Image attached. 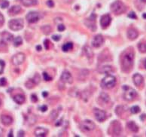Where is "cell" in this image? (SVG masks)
Masks as SVG:
<instances>
[{
	"mask_svg": "<svg viewBox=\"0 0 146 137\" xmlns=\"http://www.w3.org/2000/svg\"><path fill=\"white\" fill-rule=\"evenodd\" d=\"M24 25L23 20L22 19H13L8 23V26L13 31H18L23 29Z\"/></svg>",
	"mask_w": 146,
	"mask_h": 137,
	"instance_id": "4",
	"label": "cell"
},
{
	"mask_svg": "<svg viewBox=\"0 0 146 137\" xmlns=\"http://www.w3.org/2000/svg\"><path fill=\"white\" fill-rule=\"evenodd\" d=\"M130 111L133 114H137L140 112V108L137 105H135V106H133L131 108H130Z\"/></svg>",
	"mask_w": 146,
	"mask_h": 137,
	"instance_id": "33",
	"label": "cell"
},
{
	"mask_svg": "<svg viewBox=\"0 0 146 137\" xmlns=\"http://www.w3.org/2000/svg\"><path fill=\"white\" fill-rule=\"evenodd\" d=\"M57 116H58V112H57L56 110H53L52 112H51V119H52V120H55V119L57 117Z\"/></svg>",
	"mask_w": 146,
	"mask_h": 137,
	"instance_id": "36",
	"label": "cell"
},
{
	"mask_svg": "<svg viewBox=\"0 0 146 137\" xmlns=\"http://www.w3.org/2000/svg\"><path fill=\"white\" fill-rule=\"evenodd\" d=\"M128 17H129L130 18H132V19H137V17H136V14H135V12H133V11L130 12V13L128 14Z\"/></svg>",
	"mask_w": 146,
	"mask_h": 137,
	"instance_id": "38",
	"label": "cell"
},
{
	"mask_svg": "<svg viewBox=\"0 0 146 137\" xmlns=\"http://www.w3.org/2000/svg\"><path fill=\"white\" fill-rule=\"evenodd\" d=\"M31 97H32V102L35 103V102L38 101V98H37V96H36V95L32 94Z\"/></svg>",
	"mask_w": 146,
	"mask_h": 137,
	"instance_id": "44",
	"label": "cell"
},
{
	"mask_svg": "<svg viewBox=\"0 0 146 137\" xmlns=\"http://www.w3.org/2000/svg\"><path fill=\"white\" fill-rule=\"evenodd\" d=\"M111 22H112V17L109 14L103 15L100 20V24H101L102 28L105 29L106 27H108L109 26V24L111 23Z\"/></svg>",
	"mask_w": 146,
	"mask_h": 137,
	"instance_id": "12",
	"label": "cell"
},
{
	"mask_svg": "<svg viewBox=\"0 0 146 137\" xmlns=\"http://www.w3.org/2000/svg\"><path fill=\"white\" fill-rule=\"evenodd\" d=\"M101 84H102V87L104 88H106V89L112 88L116 84V78L115 76L112 75H107L102 80Z\"/></svg>",
	"mask_w": 146,
	"mask_h": 137,
	"instance_id": "2",
	"label": "cell"
},
{
	"mask_svg": "<svg viewBox=\"0 0 146 137\" xmlns=\"http://www.w3.org/2000/svg\"><path fill=\"white\" fill-rule=\"evenodd\" d=\"M102 72L106 74L110 73V72H112V67L110 66H105L102 69Z\"/></svg>",
	"mask_w": 146,
	"mask_h": 137,
	"instance_id": "29",
	"label": "cell"
},
{
	"mask_svg": "<svg viewBox=\"0 0 146 137\" xmlns=\"http://www.w3.org/2000/svg\"><path fill=\"white\" fill-rule=\"evenodd\" d=\"M2 136H3V130H2V128L0 127V137Z\"/></svg>",
	"mask_w": 146,
	"mask_h": 137,
	"instance_id": "50",
	"label": "cell"
},
{
	"mask_svg": "<svg viewBox=\"0 0 146 137\" xmlns=\"http://www.w3.org/2000/svg\"><path fill=\"white\" fill-rule=\"evenodd\" d=\"M14 101L17 104H23L25 102V96L22 94H17L13 97Z\"/></svg>",
	"mask_w": 146,
	"mask_h": 137,
	"instance_id": "21",
	"label": "cell"
},
{
	"mask_svg": "<svg viewBox=\"0 0 146 137\" xmlns=\"http://www.w3.org/2000/svg\"><path fill=\"white\" fill-rule=\"evenodd\" d=\"M94 116L99 122H103L106 119V113L103 110L95 108L94 111Z\"/></svg>",
	"mask_w": 146,
	"mask_h": 137,
	"instance_id": "10",
	"label": "cell"
},
{
	"mask_svg": "<svg viewBox=\"0 0 146 137\" xmlns=\"http://www.w3.org/2000/svg\"><path fill=\"white\" fill-rule=\"evenodd\" d=\"M25 59H26V56L23 53H18L14 55V57L11 59V62L15 66H19L22 63H23V62L25 61Z\"/></svg>",
	"mask_w": 146,
	"mask_h": 137,
	"instance_id": "7",
	"label": "cell"
},
{
	"mask_svg": "<svg viewBox=\"0 0 146 137\" xmlns=\"http://www.w3.org/2000/svg\"><path fill=\"white\" fill-rule=\"evenodd\" d=\"M42 30L45 35H48V34H50L51 32V28L50 26L46 25V26H44L43 27H42Z\"/></svg>",
	"mask_w": 146,
	"mask_h": 137,
	"instance_id": "27",
	"label": "cell"
},
{
	"mask_svg": "<svg viewBox=\"0 0 146 137\" xmlns=\"http://www.w3.org/2000/svg\"><path fill=\"white\" fill-rule=\"evenodd\" d=\"M4 21H5V18L3 15L0 13V25H2L4 23Z\"/></svg>",
	"mask_w": 146,
	"mask_h": 137,
	"instance_id": "45",
	"label": "cell"
},
{
	"mask_svg": "<svg viewBox=\"0 0 146 137\" xmlns=\"http://www.w3.org/2000/svg\"><path fill=\"white\" fill-rule=\"evenodd\" d=\"M8 6H9V2L7 1V0H3V1L1 2V3H0V7H1L2 8H3V9L8 8Z\"/></svg>",
	"mask_w": 146,
	"mask_h": 137,
	"instance_id": "31",
	"label": "cell"
},
{
	"mask_svg": "<svg viewBox=\"0 0 146 137\" xmlns=\"http://www.w3.org/2000/svg\"><path fill=\"white\" fill-rule=\"evenodd\" d=\"M21 3L25 6H31L37 4L36 0H21Z\"/></svg>",
	"mask_w": 146,
	"mask_h": 137,
	"instance_id": "25",
	"label": "cell"
},
{
	"mask_svg": "<svg viewBox=\"0 0 146 137\" xmlns=\"http://www.w3.org/2000/svg\"><path fill=\"white\" fill-rule=\"evenodd\" d=\"M83 51L85 54V56H87L88 58H90V57H93L94 56V52L92 51L91 48L88 46H85L83 48Z\"/></svg>",
	"mask_w": 146,
	"mask_h": 137,
	"instance_id": "23",
	"label": "cell"
},
{
	"mask_svg": "<svg viewBox=\"0 0 146 137\" xmlns=\"http://www.w3.org/2000/svg\"><path fill=\"white\" fill-rule=\"evenodd\" d=\"M124 89H125V92H124V97L126 100L127 101H132L133 99H134V98L136 96V91L133 89V88H130L129 87H124Z\"/></svg>",
	"mask_w": 146,
	"mask_h": 137,
	"instance_id": "5",
	"label": "cell"
},
{
	"mask_svg": "<svg viewBox=\"0 0 146 137\" xmlns=\"http://www.w3.org/2000/svg\"><path fill=\"white\" fill-rule=\"evenodd\" d=\"M1 121L5 126H9L13 122V118L9 115H2L1 116Z\"/></svg>",
	"mask_w": 146,
	"mask_h": 137,
	"instance_id": "17",
	"label": "cell"
},
{
	"mask_svg": "<svg viewBox=\"0 0 146 137\" xmlns=\"http://www.w3.org/2000/svg\"><path fill=\"white\" fill-rule=\"evenodd\" d=\"M126 126L129 128V130H131L132 132L137 133V132L139 131V126H137L136 124V123L133 122V121H130V122H128L127 124H126Z\"/></svg>",
	"mask_w": 146,
	"mask_h": 137,
	"instance_id": "22",
	"label": "cell"
},
{
	"mask_svg": "<svg viewBox=\"0 0 146 137\" xmlns=\"http://www.w3.org/2000/svg\"><path fill=\"white\" fill-rule=\"evenodd\" d=\"M73 48V44L72 42H68V43H66L64 44L62 47V50H63L64 52H68L69 51L72 50Z\"/></svg>",
	"mask_w": 146,
	"mask_h": 137,
	"instance_id": "24",
	"label": "cell"
},
{
	"mask_svg": "<svg viewBox=\"0 0 146 137\" xmlns=\"http://www.w3.org/2000/svg\"><path fill=\"white\" fill-rule=\"evenodd\" d=\"M44 47H45V49L48 50V49H49V45H50V42H49V40H48V39H46V40H44Z\"/></svg>",
	"mask_w": 146,
	"mask_h": 137,
	"instance_id": "39",
	"label": "cell"
},
{
	"mask_svg": "<svg viewBox=\"0 0 146 137\" xmlns=\"http://www.w3.org/2000/svg\"><path fill=\"white\" fill-rule=\"evenodd\" d=\"M6 84H7L6 78H0V86H1V87H4V86H5Z\"/></svg>",
	"mask_w": 146,
	"mask_h": 137,
	"instance_id": "37",
	"label": "cell"
},
{
	"mask_svg": "<svg viewBox=\"0 0 146 137\" xmlns=\"http://www.w3.org/2000/svg\"><path fill=\"white\" fill-rule=\"evenodd\" d=\"M0 105H1V101H0Z\"/></svg>",
	"mask_w": 146,
	"mask_h": 137,
	"instance_id": "56",
	"label": "cell"
},
{
	"mask_svg": "<svg viewBox=\"0 0 146 137\" xmlns=\"http://www.w3.org/2000/svg\"><path fill=\"white\" fill-rule=\"evenodd\" d=\"M39 19H40V14L36 11H30L26 15V20L30 23H36L39 21Z\"/></svg>",
	"mask_w": 146,
	"mask_h": 137,
	"instance_id": "9",
	"label": "cell"
},
{
	"mask_svg": "<svg viewBox=\"0 0 146 137\" xmlns=\"http://www.w3.org/2000/svg\"><path fill=\"white\" fill-rule=\"evenodd\" d=\"M133 82H134V84H136L137 87L142 85V84L143 81H144V78H143V77H142L140 74H138V73L135 74V75H133Z\"/></svg>",
	"mask_w": 146,
	"mask_h": 137,
	"instance_id": "19",
	"label": "cell"
},
{
	"mask_svg": "<svg viewBox=\"0 0 146 137\" xmlns=\"http://www.w3.org/2000/svg\"><path fill=\"white\" fill-rule=\"evenodd\" d=\"M111 10L116 14H121L125 11L126 6L122 2L117 0L111 5Z\"/></svg>",
	"mask_w": 146,
	"mask_h": 137,
	"instance_id": "3",
	"label": "cell"
},
{
	"mask_svg": "<svg viewBox=\"0 0 146 137\" xmlns=\"http://www.w3.org/2000/svg\"><path fill=\"white\" fill-rule=\"evenodd\" d=\"M48 133V130L44 127H37L35 130V136L38 137L45 136Z\"/></svg>",
	"mask_w": 146,
	"mask_h": 137,
	"instance_id": "15",
	"label": "cell"
},
{
	"mask_svg": "<svg viewBox=\"0 0 146 137\" xmlns=\"http://www.w3.org/2000/svg\"><path fill=\"white\" fill-rule=\"evenodd\" d=\"M47 5H48L50 8H53V5H54V3H53V2L52 0H48V1L47 2Z\"/></svg>",
	"mask_w": 146,
	"mask_h": 137,
	"instance_id": "43",
	"label": "cell"
},
{
	"mask_svg": "<svg viewBox=\"0 0 146 137\" xmlns=\"http://www.w3.org/2000/svg\"><path fill=\"white\" fill-rule=\"evenodd\" d=\"M103 43H104V39L103 35L100 34L95 35L94 39L92 40V45L94 48H99L100 46L103 45Z\"/></svg>",
	"mask_w": 146,
	"mask_h": 137,
	"instance_id": "11",
	"label": "cell"
},
{
	"mask_svg": "<svg viewBox=\"0 0 146 137\" xmlns=\"http://www.w3.org/2000/svg\"><path fill=\"white\" fill-rule=\"evenodd\" d=\"M96 14L93 13L90 17L87 19V21H85V24L87 25V26L88 28H90L92 31H96Z\"/></svg>",
	"mask_w": 146,
	"mask_h": 137,
	"instance_id": "8",
	"label": "cell"
},
{
	"mask_svg": "<svg viewBox=\"0 0 146 137\" xmlns=\"http://www.w3.org/2000/svg\"><path fill=\"white\" fill-rule=\"evenodd\" d=\"M0 65L2 66V70L0 71V75L3 72V70H4V67H5V62L3 61V60H0Z\"/></svg>",
	"mask_w": 146,
	"mask_h": 137,
	"instance_id": "42",
	"label": "cell"
},
{
	"mask_svg": "<svg viewBox=\"0 0 146 137\" xmlns=\"http://www.w3.org/2000/svg\"><path fill=\"white\" fill-rule=\"evenodd\" d=\"M21 11V6L19 5H14L10 9L8 10V14L11 16H14L17 15V14H19Z\"/></svg>",
	"mask_w": 146,
	"mask_h": 137,
	"instance_id": "20",
	"label": "cell"
},
{
	"mask_svg": "<svg viewBox=\"0 0 146 137\" xmlns=\"http://www.w3.org/2000/svg\"><path fill=\"white\" fill-rule=\"evenodd\" d=\"M112 133L115 136H120L121 132H122V127L121 125L120 124V123L117 121H113V123L112 124Z\"/></svg>",
	"mask_w": 146,
	"mask_h": 137,
	"instance_id": "13",
	"label": "cell"
},
{
	"mask_svg": "<svg viewBox=\"0 0 146 137\" xmlns=\"http://www.w3.org/2000/svg\"><path fill=\"white\" fill-rule=\"evenodd\" d=\"M138 48L142 53H146V42H140L138 44Z\"/></svg>",
	"mask_w": 146,
	"mask_h": 137,
	"instance_id": "26",
	"label": "cell"
},
{
	"mask_svg": "<svg viewBox=\"0 0 146 137\" xmlns=\"http://www.w3.org/2000/svg\"><path fill=\"white\" fill-rule=\"evenodd\" d=\"M43 78L46 81H51L52 80V78L47 73V72H43Z\"/></svg>",
	"mask_w": 146,
	"mask_h": 137,
	"instance_id": "35",
	"label": "cell"
},
{
	"mask_svg": "<svg viewBox=\"0 0 146 137\" xmlns=\"http://www.w3.org/2000/svg\"><path fill=\"white\" fill-rule=\"evenodd\" d=\"M80 127L83 131L90 132V131L94 130L95 127H96V125L93 121H91L90 120H85V121L81 122Z\"/></svg>",
	"mask_w": 146,
	"mask_h": 137,
	"instance_id": "6",
	"label": "cell"
},
{
	"mask_svg": "<svg viewBox=\"0 0 146 137\" xmlns=\"http://www.w3.org/2000/svg\"><path fill=\"white\" fill-rule=\"evenodd\" d=\"M40 109H41L42 112H46L48 110V107H47V105H42V107L40 108Z\"/></svg>",
	"mask_w": 146,
	"mask_h": 137,
	"instance_id": "46",
	"label": "cell"
},
{
	"mask_svg": "<svg viewBox=\"0 0 146 137\" xmlns=\"http://www.w3.org/2000/svg\"><path fill=\"white\" fill-rule=\"evenodd\" d=\"M35 85V82L33 81L32 79H30V80L26 83V87L27 88H29V89H31L32 87H34Z\"/></svg>",
	"mask_w": 146,
	"mask_h": 137,
	"instance_id": "32",
	"label": "cell"
},
{
	"mask_svg": "<svg viewBox=\"0 0 146 137\" xmlns=\"http://www.w3.org/2000/svg\"><path fill=\"white\" fill-rule=\"evenodd\" d=\"M139 35V32L134 28H130L127 30V37L130 40H135Z\"/></svg>",
	"mask_w": 146,
	"mask_h": 137,
	"instance_id": "16",
	"label": "cell"
},
{
	"mask_svg": "<svg viewBox=\"0 0 146 137\" xmlns=\"http://www.w3.org/2000/svg\"><path fill=\"white\" fill-rule=\"evenodd\" d=\"M144 65H145V68L146 69V60H145V63H144Z\"/></svg>",
	"mask_w": 146,
	"mask_h": 137,
	"instance_id": "55",
	"label": "cell"
},
{
	"mask_svg": "<svg viewBox=\"0 0 146 137\" xmlns=\"http://www.w3.org/2000/svg\"><path fill=\"white\" fill-rule=\"evenodd\" d=\"M133 60H134V53L131 51H126L123 56L121 60V65L122 69L124 72H129L133 66Z\"/></svg>",
	"mask_w": 146,
	"mask_h": 137,
	"instance_id": "1",
	"label": "cell"
},
{
	"mask_svg": "<svg viewBox=\"0 0 146 137\" xmlns=\"http://www.w3.org/2000/svg\"><path fill=\"white\" fill-rule=\"evenodd\" d=\"M13 40V35L8 32H3L2 33V42L7 43Z\"/></svg>",
	"mask_w": 146,
	"mask_h": 137,
	"instance_id": "18",
	"label": "cell"
},
{
	"mask_svg": "<svg viewBox=\"0 0 146 137\" xmlns=\"http://www.w3.org/2000/svg\"><path fill=\"white\" fill-rule=\"evenodd\" d=\"M17 136H20V137L24 136V131H23V130H20V131H19V133H18Z\"/></svg>",
	"mask_w": 146,
	"mask_h": 137,
	"instance_id": "47",
	"label": "cell"
},
{
	"mask_svg": "<svg viewBox=\"0 0 146 137\" xmlns=\"http://www.w3.org/2000/svg\"><path fill=\"white\" fill-rule=\"evenodd\" d=\"M36 50H37L38 51H40L42 50V47H41L40 45H38V46H36Z\"/></svg>",
	"mask_w": 146,
	"mask_h": 137,
	"instance_id": "49",
	"label": "cell"
},
{
	"mask_svg": "<svg viewBox=\"0 0 146 137\" xmlns=\"http://www.w3.org/2000/svg\"><path fill=\"white\" fill-rule=\"evenodd\" d=\"M65 29H66V27H65V26L63 25V24H60V25L58 26V27H57L58 31H60V32L64 31V30H65Z\"/></svg>",
	"mask_w": 146,
	"mask_h": 137,
	"instance_id": "41",
	"label": "cell"
},
{
	"mask_svg": "<svg viewBox=\"0 0 146 137\" xmlns=\"http://www.w3.org/2000/svg\"><path fill=\"white\" fill-rule=\"evenodd\" d=\"M32 80H33V81L35 82V84H38L39 82H40V80H41V78H40V76L38 75V74H36L35 76H34V78H32Z\"/></svg>",
	"mask_w": 146,
	"mask_h": 137,
	"instance_id": "34",
	"label": "cell"
},
{
	"mask_svg": "<svg viewBox=\"0 0 146 137\" xmlns=\"http://www.w3.org/2000/svg\"><path fill=\"white\" fill-rule=\"evenodd\" d=\"M100 98L104 101L105 103H108L109 101V96L105 93H101Z\"/></svg>",
	"mask_w": 146,
	"mask_h": 137,
	"instance_id": "30",
	"label": "cell"
},
{
	"mask_svg": "<svg viewBox=\"0 0 146 137\" xmlns=\"http://www.w3.org/2000/svg\"><path fill=\"white\" fill-rule=\"evenodd\" d=\"M52 39L54 40V41L58 42V41H60V40L61 37H60V35H53L52 36Z\"/></svg>",
	"mask_w": 146,
	"mask_h": 137,
	"instance_id": "40",
	"label": "cell"
},
{
	"mask_svg": "<svg viewBox=\"0 0 146 137\" xmlns=\"http://www.w3.org/2000/svg\"><path fill=\"white\" fill-rule=\"evenodd\" d=\"M60 79L61 81H63L64 83H69V84H71L72 82V76L71 73L68 71H64L62 75H61V77H60Z\"/></svg>",
	"mask_w": 146,
	"mask_h": 137,
	"instance_id": "14",
	"label": "cell"
},
{
	"mask_svg": "<svg viewBox=\"0 0 146 137\" xmlns=\"http://www.w3.org/2000/svg\"><path fill=\"white\" fill-rule=\"evenodd\" d=\"M22 43H23V40H22L21 37H20V36H18V37H17V38H15L14 39V45L15 47L20 46V45L22 44Z\"/></svg>",
	"mask_w": 146,
	"mask_h": 137,
	"instance_id": "28",
	"label": "cell"
},
{
	"mask_svg": "<svg viewBox=\"0 0 146 137\" xmlns=\"http://www.w3.org/2000/svg\"><path fill=\"white\" fill-rule=\"evenodd\" d=\"M142 17H143V18H145V19H146V13H144V14H143Z\"/></svg>",
	"mask_w": 146,
	"mask_h": 137,
	"instance_id": "53",
	"label": "cell"
},
{
	"mask_svg": "<svg viewBox=\"0 0 146 137\" xmlns=\"http://www.w3.org/2000/svg\"><path fill=\"white\" fill-rule=\"evenodd\" d=\"M140 119L142 121H145L146 119V115H142L140 116Z\"/></svg>",
	"mask_w": 146,
	"mask_h": 137,
	"instance_id": "48",
	"label": "cell"
},
{
	"mask_svg": "<svg viewBox=\"0 0 146 137\" xmlns=\"http://www.w3.org/2000/svg\"><path fill=\"white\" fill-rule=\"evenodd\" d=\"M141 2H142L144 3H146V0H141Z\"/></svg>",
	"mask_w": 146,
	"mask_h": 137,
	"instance_id": "54",
	"label": "cell"
},
{
	"mask_svg": "<svg viewBox=\"0 0 146 137\" xmlns=\"http://www.w3.org/2000/svg\"><path fill=\"white\" fill-rule=\"evenodd\" d=\"M42 95H43L44 97H46V96H47V95H48V93L44 91V92H43V93H42Z\"/></svg>",
	"mask_w": 146,
	"mask_h": 137,
	"instance_id": "51",
	"label": "cell"
},
{
	"mask_svg": "<svg viewBox=\"0 0 146 137\" xmlns=\"http://www.w3.org/2000/svg\"><path fill=\"white\" fill-rule=\"evenodd\" d=\"M8 136H9V137L13 136V132H12V130H11V131H10V133H9Z\"/></svg>",
	"mask_w": 146,
	"mask_h": 137,
	"instance_id": "52",
	"label": "cell"
}]
</instances>
